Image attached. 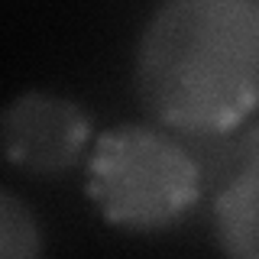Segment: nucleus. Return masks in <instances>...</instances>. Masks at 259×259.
Instances as JSON below:
<instances>
[{
    "instance_id": "obj_1",
    "label": "nucleus",
    "mask_w": 259,
    "mask_h": 259,
    "mask_svg": "<svg viewBox=\"0 0 259 259\" xmlns=\"http://www.w3.org/2000/svg\"><path fill=\"white\" fill-rule=\"evenodd\" d=\"M143 107L175 130L224 133L259 104L256 0H165L136 46Z\"/></svg>"
},
{
    "instance_id": "obj_2",
    "label": "nucleus",
    "mask_w": 259,
    "mask_h": 259,
    "mask_svg": "<svg viewBox=\"0 0 259 259\" xmlns=\"http://www.w3.org/2000/svg\"><path fill=\"white\" fill-rule=\"evenodd\" d=\"M88 194L110 224L152 230L198 201L201 172L172 136L152 126H113L94 146Z\"/></svg>"
},
{
    "instance_id": "obj_3",
    "label": "nucleus",
    "mask_w": 259,
    "mask_h": 259,
    "mask_svg": "<svg viewBox=\"0 0 259 259\" xmlns=\"http://www.w3.org/2000/svg\"><path fill=\"white\" fill-rule=\"evenodd\" d=\"M88 133V113L62 94L26 91L0 110V152L26 172H62L75 165Z\"/></svg>"
},
{
    "instance_id": "obj_4",
    "label": "nucleus",
    "mask_w": 259,
    "mask_h": 259,
    "mask_svg": "<svg viewBox=\"0 0 259 259\" xmlns=\"http://www.w3.org/2000/svg\"><path fill=\"white\" fill-rule=\"evenodd\" d=\"M214 227L224 253L259 259V159H253L221 191L214 204Z\"/></svg>"
},
{
    "instance_id": "obj_5",
    "label": "nucleus",
    "mask_w": 259,
    "mask_h": 259,
    "mask_svg": "<svg viewBox=\"0 0 259 259\" xmlns=\"http://www.w3.org/2000/svg\"><path fill=\"white\" fill-rule=\"evenodd\" d=\"M42 253V230L36 214L16 194L0 191V256L32 259Z\"/></svg>"
}]
</instances>
